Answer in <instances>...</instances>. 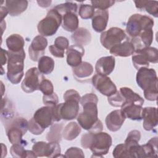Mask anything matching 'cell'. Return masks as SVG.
I'll return each instance as SVG.
<instances>
[{
  "label": "cell",
  "mask_w": 158,
  "mask_h": 158,
  "mask_svg": "<svg viewBox=\"0 0 158 158\" xmlns=\"http://www.w3.org/2000/svg\"><path fill=\"white\" fill-rule=\"evenodd\" d=\"M64 101H66L68 99H75L80 102L81 97L79 93L77 91L71 89L65 92V93L64 94Z\"/></svg>",
  "instance_id": "47"
},
{
  "label": "cell",
  "mask_w": 158,
  "mask_h": 158,
  "mask_svg": "<svg viewBox=\"0 0 158 158\" xmlns=\"http://www.w3.org/2000/svg\"><path fill=\"white\" fill-rule=\"evenodd\" d=\"M109 103L114 107H122L125 102V99L120 91H117L113 94L108 96Z\"/></svg>",
  "instance_id": "38"
},
{
  "label": "cell",
  "mask_w": 158,
  "mask_h": 158,
  "mask_svg": "<svg viewBox=\"0 0 158 158\" xmlns=\"http://www.w3.org/2000/svg\"><path fill=\"white\" fill-rule=\"evenodd\" d=\"M138 85L144 91V98L149 101L157 99V77L153 69L142 67L138 70L136 76Z\"/></svg>",
  "instance_id": "2"
},
{
  "label": "cell",
  "mask_w": 158,
  "mask_h": 158,
  "mask_svg": "<svg viewBox=\"0 0 158 158\" xmlns=\"http://www.w3.org/2000/svg\"><path fill=\"white\" fill-rule=\"evenodd\" d=\"M6 45L9 51L17 52L23 49L25 41L23 38L18 34H12L6 39Z\"/></svg>",
  "instance_id": "27"
},
{
  "label": "cell",
  "mask_w": 158,
  "mask_h": 158,
  "mask_svg": "<svg viewBox=\"0 0 158 158\" xmlns=\"http://www.w3.org/2000/svg\"><path fill=\"white\" fill-rule=\"evenodd\" d=\"M74 77L77 80H86L89 78L93 73V67L91 64L87 62H82L79 65L73 67Z\"/></svg>",
  "instance_id": "24"
},
{
  "label": "cell",
  "mask_w": 158,
  "mask_h": 158,
  "mask_svg": "<svg viewBox=\"0 0 158 158\" xmlns=\"http://www.w3.org/2000/svg\"><path fill=\"white\" fill-rule=\"evenodd\" d=\"M1 64L2 65H4L7 59H8V56H7V51L3 49L2 48L1 49Z\"/></svg>",
  "instance_id": "49"
},
{
  "label": "cell",
  "mask_w": 158,
  "mask_h": 158,
  "mask_svg": "<svg viewBox=\"0 0 158 158\" xmlns=\"http://www.w3.org/2000/svg\"><path fill=\"white\" fill-rule=\"evenodd\" d=\"M43 101L46 106H55L58 104L59 102L58 96L55 93H53L49 95H43Z\"/></svg>",
  "instance_id": "45"
},
{
  "label": "cell",
  "mask_w": 158,
  "mask_h": 158,
  "mask_svg": "<svg viewBox=\"0 0 158 158\" xmlns=\"http://www.w3.org/2000/svg\"><path fill=\"white\" fill-rule=\"evenodd\" d=\"M157 157V138H152L146 144L139 145L136 151V158Z\"/></svg>",
  "instance_id": "16"
},
{
  "label": "cell",
  "mask_w": 158,
  "mask_h": 158,
  "mask_svg": "<svg viewBox=\"0 0 158 158\" xmlns=\"http://www.w3.org/2000/svg\"><path fill=\"white\" fill-rule=\"evenodd\" d=\"M54 45L59 49L65 51L69 46V41L67 38L64 36H58L54 41Z\"/></svg>",
  "instance_id": "46"
},
{
  "label": "cell",
  "mask_w": 158,
  "mask_h": 158,
  "mask_svg": "<svg viewBox=\"0 0 158 158\" xmlns=\"http://www.w3.org/2000/svg\"><path fill=\"white\" fill-rule=\"evenodd\" d=\"M37 3L40 6L43 7H47L50 6L51 3V1H37Z\"/></svg>",
  "instance_id": "50"
},
{
  "label": "cell",
  "mask_w": 158,
  "mask_h": 158,
  "mask_svg": "<svg viewBox=\"0 0 158 158\" xmlns=\"http://www.w3.org/2000/svg\"><path fill=\"white\" fill-rule=\"evenodd\" d=\"M154 22L153 19L148 15L140 14L131 15L128 20L126 31L131 38H135L144 31L152 29Z\"/></svg>",
  "instance_id": "4"
},
{
  "label": "cell",
  "mask_w": 158,
  "mask_h": 158,
  "mask_svg": "<svg viewBox=\"0 0 158 158\" xmlns=\"http://www.w3.org/2000/svg\"><path fill=\"white\" fill-rule=\"evenodd\" d=\"M91 2L94 8L101 10H106L111 7L115 3V1L112 0H99L91 1Z\"/></svg>",
  "instance_id": "42"
},
{
  "label": "cell",
  "mask_w": 158,
  "mask_h": 158,
  "mask_svg": "<svg viewBox=\"0 0 158 158\" xmlns=\"http://www.w3.org/2000/svg\"><path fill=\"white\" fill-rule=\"evenodd\" d=\"M44 78V77L36 67L29 69L26 72L25 78L21 84L22 90L27 93L38 90L40 83Z\"/></svg>",
  "instance_id": "9"
},
{
  "label": "cell",
  "mask_w": 158,
  "mask_h": 158,
  "mask_svg": "<svg viewBox=\"0 0 158 158\" xmlns=\"http://www.w3.org/2000/svg\"><path fill=\"white\" fill-rule=\"evenodd\" d=\"M132 62L134 67L137 70L142 67H148L149 65V62L138 49L135 50L132 54Z\"/></svg>",
  "instance_id": "32"
},
{
  "label": "cell",
  "mask_w": 158,
  "mask_h": 158,
  "mask_svg": "<svg viewBox=\"0 0 158 158\" xmlns=\"http://www.w3.org/2000/svg\"><path fill=\"white\" fill-rule=\"evenodd\" d=\"M142 119L143 128L147 131H151L157 125V110L156 107H146L143 108Z\"/></svg>",
  "instance_id": "17"
},
{
  "label": "cell",
  "mask_w": 158,
  "mask_h": 158,
  "mask_svg": "<svg viewBox=\"0 0 158 158\" xmlns=\"http://www.w3.org/2000/svg\"><path fill=\"white\" fill-rule=\"evenodd\" d=\"M54 106H44L38 109L33 115L35 120L44 129L52 124L54 121Z\"/></svg>",
  "instance_id": "14"
},
{
  "label": "cell",
  "mask_w": 158,
  "mask_h": 158,
  "mask_svg": "<svg viewBox=\"0 0 158 158\" xmlns=\"http://www.w3.org/2000/svg\"><path fill=\"white\" fill-rule=\"evenodd\" d=\"M8 10L6 8V7H3L1 6V21L3 20L4 18L6 17L7 14H8Z\"/></svg>",
  "instance_id": "51"
},
{
  "label": "cell",
  "mask_w": 158,
  "mask_h": 158,
  "mask_svg": "<svg viewBox=\"0 0 158 158\" xmlns=\"http://www.w3.org/2000/svg\"><path fill=\"white\" fill-rule=\"evenodd\" d=\"M71 38L75 44L83 46H86L90 43L91 35L87 29L80 27L74 31Z\"/></svg>",
  "instance_id": "26"
},
{
  "label": "cell",
  "mask_w": 158,
  "mask_h": 158,
  "mask_svg": "<svg viewBox=\"0 0 158 158\" xmlns=\"http://www.w3.org/2000/svg\"><path fill=\"white\" fill-rule=\"evenodd\" d=\"M49 51H50L51 54L56 57H58V58H62L64 56V51H62L60 49H59V48H57L54 44L53 45H51L49 47Z\"/></svg>",
  "instance_id": "48"
},
{
  "label": "cell",
  "mask_w": 158,
  "mask_h": 158,
  "mask_svg": "<svg viewBox=\"0 0 158 158\" xmlns=\"http://www.w3.org/2000/svg\"><path fill=\"white\" fill-rule=\"evenodd\" d=\"M121 111L125 118L133 120H141L142 119L143 107L135 103H125L121 107Z\"/></svg>",
  "instance_id": "21"
},
{
  "label": "cell",
  "mask_w": 158,
  "mask_h": 158,
  "mask_svg": "<svg viewBox=\"0 0 158 158\" xmlns=\"http://www.w3.org/2000/svg\"><path fill=\"white\" fill-rule=\"evenodd\" d=\"M28 130V122L24 118L17 117L14 118L6 127V131L9 141L12 144H22V136Z\"/></svg>",
  "instance_id": "6"
},
{
  "label": "cell",
  "mask_w": 158,
  "mask_h": 158,
  "mask_svg": "<svg viewBox=\"0 0 158 158\" xmlns=\"http://www.w3.org/2000/svg\"><path fill=\"white\" fill-rule=\"evenodd\" d=\"M92 83L94 87L102 94L109 96L117 91V87L111 79L101 74H96L93 77Z\"/></svg>",
  "instance_id": "12"
},
{
  "label": "cell",
  "mask_w": 158,
  "mask_h": 158,
  "mask_svg": "<svg viewBox=\"0 0 158 158\" xmlns=\"http://www.w3.org/2000/svg\"><path fill=\"white\" fill-rule=\"evenodd\" d=\"M54 9L57 10L61 15L69 12L76 13L77 10V4L72 2H66L64 4H58L55 6Z\"/></svg>",
  "instance_id": "35"
},
{
  "label": "cell",
  "mask_w": 158,
  "mask_h": 158,
  "mask_svg": "<svg viewBox=\"0 0 158 158\" xmlns=\"http://www.w3.org/2000/svg\"><path fill=\"white\" fill-rule=\"evenodd\" d=\"M35 120L33 118H31L28 122V130L33 135H41L44 130Z\"/></svg>",
  "instance_id": "43"
},
{
  "label": "cell",
  "mask_w": 158,
  "mask_h": 158,
  "mask_svg": "<svg viewBox=\"0 0 158 158\" xmlns=\"http://www.w3.org/2000/svg\"><path fill=\"white\" fill-rule=\"evenodd\" d=\"M56 109L60 119L66 120L76 118L79 111V101L75 99H68L64 103L57 104Z\"/></svg>",
  "instance_id": "11"
},
{
  "label": "cell",
  "mask_w": 158,
  "mask_h": 158,
  "mask_svg": "<svg viewBox=\"0 0 158 158\" xmlns=\"http://www.w3.org/2000/svg\"><path fill=\"white\" fill-rule=\"evenodd\" d=\"M127 38L125 31L118 27H112L108 30L102 32L100 37L101 44L110 50L113 46L120 43Z\"/></svg>",
  "instance_id": "8"
},
{
  "label": "cell",
  "mask_w": 158,
  "mask_h": 158,
  "mask_svg": "<svg viewBox=\"0 0 158 158\" xmlns=\"http://www.w3.org/2000/svg\"><path fill=\"white\" fill-rule=\"evenodd\" d=\"M62 15L54 8L47 13L46 16L39 22L37 29L38 33L43 36L54 35L62 24Z\"/></svg>",
  "instance_id": "5"
},
{
  "label": "cell",
  "mask_w": 158,
  "mask_h": 158,
  "mask_svg": "<svg viewBox=\"0 0 158 158\" xmlns=\"http://www.w3.org/2000/svg\"><path fill=\"white\" fill-rule=\"evenodd\" d=\"M38 90H40L43 95H49L54 93V86L50 80L44 78L41 81Z\"/></svg>",
  "instance_id": "41"
},
{
  "label": "cell",
  "mask_w": 158,
  "mask_h": 158,
  "mask_svg": "<svg viewBox=\"0 0 158 158\" xmlns=\"http://www.w3.org/2000/svg\"><path fill=\"white\" fill-rule=\"evenodd\" d=\"M66 54L68 65L72 67H75L82 62V57L85 54V50L83 46L73 44L69 46Z\"/></svg>",
  "instance_id": "15"
},
{
  "label": "cell",
  "mask_w": 158,
  "mask_h": 158,
  "mask_svg": "<svg viewBox=\"0 0 158 158\" xmlns=\"http://www.w3.org/2000/svg\"><path fill=\"white\" fill-rule=\"evenodd\" d=\"M141 138V133L138 130H131L127 135L126 139L125 140V144L129 148L131 146L136 145L138 144Z\"/></svg>",
  "instance_id": "36"
},
{
  "label": "cell",
  "mask_w": 158,
  "mask_h": 158,
  "mask_svg": "<svg viewBox=\"0 0 158 158\" xmlns=\"http://www.w3.org/2000/svg\"><path fill=\"white\" fill-rule=\"evenodd\" d=\"M119 91L125 99V103H135L141 106L143 105L144 99L138 94L133 92L130 88L122 87Z\"/></svg>",
  "instance_id": "30"
},
{
  "label": "cell",
  "mask_w": 158,
  "mask_h": 158,
  "mask_svg": "<svg viewBox=\"0 0 158 158\" xmlns=\"http://www.w3.org/2000/svg\"><path fill=\"white\" fill-rule=\"evenodd\" d=\"M112 138L106 132L93 133L89 149L93 152L92 157H102L106 155L112 145Z\"/></svg>",
  "instance_id": "7"
},
{
  "label": "cell",
  "mask_w": 158,
  "mask_h": 158,
  "mask_svg": "<svg viewBox=\"0 0 158 158\" xmlns=\"http://www.w3.org/2000/svg\"><path fill=\"white\" fill-rule=\"evenodd\" d=\"M125 118L121 110H113L106 118V127L111 131H117L120 130Z\"/></svg>",
  "instance_id": "18"
},
{
  "label": "cell",
  "mask_w": 158,
  "mask_h": 158,
  "mask_svg": "<svg viewBox=\"0 0 158 158\" xmlns=\"http://www.w3.org/2000/svg\"><path fill=\"white\" fill-rule=\"evenodd\" d=\"M65 157H85L83 151L77 147H71L65 153Z\"/></svg>",
  "instance_id": "44"
},
{
  "label": "cell",
  "mask_w": 158,
  "mask_h": 158,
  "mask_svg": "<svg viewBox=\"0 0 158 158\" xmlns=\"http://www.w3.org/2000/svg\"><path fill=\"white\" fill-rule=\"evenodd\" d=\"M48 45L47 39L41 35L35 36L28 48L30 58L33 61H38L45 53V49Z\"/></svg>",
  "instance_id": "13"
},
{
  "label": "cell",
  "mask_w": 158,
  "mask_h": 158,
  "mask_svg": "<svg viewBox=\"0 0 158 158\" xmlns=\"http://www.w3.org/2000/svg\"><path fill=\"white\" fill-rule=\"evenodd\" d=\"M95 10L92 5L81 4L79 8V15L81 19H88L93 17Z\"/></svg>",
  "instance_id": "39"
},
{
  "label": "cell",
  "mask_w": 158,
  "mask_h": 158,
  "mask_svg": "<svg viewBox=\"0 0 158 158\" xmlns=\"http://www.w3.org/2000/svg\"><path fill=\"white\" fill-rule=\"evenodd\" d=\"M6 7L11 16H17L27 9L28 1L26 0H7L6 1Z\"/></svg>",
  "instance_id": "25"
},
{
  "label": "cell",
  "mask_w": 158,
  "mask_h": 158,
  "mask_svg": "<svg viewBox=\"0 0 158 158\" xmlns=\"http://www.w3.org/2000/svg\"><path fill=\"white\" fill-rule=\"evenodd\" d=\"M62 124H55L51 128L46 136L49 142H59L61 141V131Z\"/></svg>",
  "instance_id": "33"
},
{
  "label": "cell",
  "mask_w": 158,
  "mask_h": 158,
  "mask_svg": "<svg viewBox=\"0 0 158 158\" xmlns=\"http://www.w3.org/2000/svg\"><path fill=\"white\" fill-rule=\"evenodd\" d=\"M62 27L69 32H73L78 28L79 20L76 13L69 12L62 15Z\"/></svg>",
  "instance_id": "23"
},
{
  "label": "cell",
  "mask_w": 158,
  "mask_h": 158,
  "mask_svg": "<svg viewBox=\"0 0 158 158\" xmlns=\"http://www.w3.org/2000/svg\"><path fill=\"white\" fill-rule=\"evenodd\" d=\"M7 56V77L12 84H18L24 75L25 51L23 49L17 52L8 51Z\"/></svg>",
  "instance_id": "3"
},
{
  "label": "cell",
  "mask_w": 158,
  "mask_h": 158,
  "mask_svg": "<svg viewBox=\"0 0 158 158\" xmlns=\"http://www.w3.org/2000/svg\"><path fill=\"white\" fill-rule=\"evenodd\" d=\"M54 64V61L51 57L43 56L38 60V69L41 73L48 75L53 71Z\"/></svg>",
  "instance_id": "31"
},
{
  "label": "cell",
  "mask_w": 158,
  "mask_h": 158,
  "mask_svg": "<svg viewBox=\"0 0 158 158\" xmlns=\"http://www.w3.org/2000/svg\"><path fill=\"white\" fill-rule=\"evenodd\" d=\"M144 55L147 60L149 62L153 64L157 63L158 61V52L156 48L153 47H146L142 49H138Z\"/></svg>",
  "instance_id": "34"
},
{
  "label": "cell",
  "mask_w": 158,
  "mask_h": 158,
  "mask_svg": "<svg viewBox=\"0 0 158 158\" xmlns=\"http://www.w3.org/2000/svg\"><path fill=\"white\" fill-rule=\"evenodd\" d=\"M136 8L145 9L149 14L155 17H158V2L156 1H135Z\"/></svg>",
  "instance_id": "28"
},
{
  "label": "cell",
  "mask_w": 158,
  "mask_h": 158,
  "mask_svg": "<svg viewBox=\"0 0 158 158\" xmlns=\"http://www.w3.org/2000/svg\"><path fill=\"white\" fill-rule=\"evenodd\" d=\"M32 151L37 157H57L60 154V146L59 142H36L32 146Z\"/></svg>",
  "instance_id": "10"
},
{
  "label": "cell",
  "mask_w": 158,
  "mask_h": 158,
  "mask_svg": "<svg viewBox=\"0 0 158 158\" xmlns=\"http://www.w3.org/2000/svg\"><path fill=\"white\" fill-rule=\"evenodd\" d=\"M22 144H14L10 147V152L12 157L18 158H25L27 157L28 150H25L23 148Z\"/></svg>",
  "instance_id": "37"
},
{
  "label": "cell",
  "mask_w": 158,
  "mask_h": 158,
  "mask_svg": "<svg viewBox=\"0 0 158 158\" xmlns=\"http://www.w3.org/2000/svg\"><path fill=\"white\" fill-rule=\"evenodd\" d=\"M109 51L110 53L115 56L128 57L134 53L135 48L133 43L128 40H127L113 46Z\"/></svg>",
  "instance_id": "22"
},
{
  "label": "cell",
  "mask_w": 158,
  "mask_h": 158,
  "mask_svg": "<svg viewBox=\"0 0 158 158\" xmlns=\"http://www.w3.org/2000/svg\"><path fill=\"white\" fill-rule=\"evenodd\" d=\"M115 60L114 56H106L98 60L95 65L96 72L98 74L108 75L110 74L115 68Z\"/></svg>",
  "instance_id": "19"
},
{
  "label": "cell",
  "mask_w": 158,
  "mask_h": 158,
  "mask_svg": "<svg viewBox=\"0 0 158 158\" xmlns=\"http://www.w3.org/2000/svg\"><path fill=\"white\" fill-rule=\"evenodd\" d=\"M98 98L94 93H88L80 99V104L83 110L77 117V121L81 128L90 130L98 121L97 104Z\"/></svg>",
  "instance_id": "1"
},
{
  "label": "cell",
  "mask_w": 158,
  "mask_h": 158,
  "mask_svg": "<svg viewBox=\"0 0 158 158\" xmlns=\"http://www.w3.org/2000/svg\"><path fill=\"white\" fill-rule=\"evenodd\" d=\"M109 12L107 10L97 9L92 17V27L96 32L103 31L107 25Z\"/></svg>",
  "instance_id": "20"
},
{
  "label": "cell",
  "mask_w": 158,
  "mask_h": 158,
  "mask_svg": "<svg viewBox=\"0 0 158 158\" xmlns=\"http://www.w3.org/2000/svg\"><path fill=\"white\" fill-rule=\"evenodd\" d=\"M81 131L80 125L75 122H72L64 127L62 134L65 139L70 141L75 139L79 135Z\"/></svg>",
  "instance_id": "29"
},
{
  "label": "cell",
  "mask_w": 158,
  "mask_h": 158,
  "mask_svg": "<svg viewBox=\"0 0 158 158\" xmlns=\"http://www.w3.org/2000/svg\"><path fill=\"white\" fill-rule=\"evenodd\" d=\"M115 158H130L128 147L123 144H119L115 146L112 153Z\"/></svg>",
  "instance_id": "40"
}]
</instances>
